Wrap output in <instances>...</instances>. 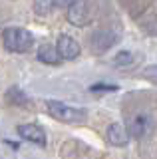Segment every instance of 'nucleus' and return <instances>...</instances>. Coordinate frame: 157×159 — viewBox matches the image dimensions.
I'll use <instances>...</instances> for the list:
<instances>
[{
	"label": "nucleus",
	"mask_w": 157,
	"mask_h": 159,
	"mask_svg": "<svg viewBox=\"0 0 157 159\" xmlns=\"http://www.w3.org/2000/svg\"><path fill=\"white\" fill-rule=\"evenodd\" d=\"M2 44L8 52L24 54L34 48V36L30 30L22 26H8L2 30Z\"/></svg>",
	"instance_id": "1"
},
{
	"label": "nucleus",
	"mask_w": 157,
	"mask_h": 159,
	"mask_svg": "<svg viewBox=\"0 0 157 159\" xmlns=\"http://www.w3.org/2000/svg\"><path fill=\"white\" fill-rule=\"evenodd\" d=\"M46 109L52 117H56L58 121L64 123H86L87 119V111L84 107H74L68 106L64 102H56V99H46Z\"/></svg>",
	"instance_id": "2"
},
{
	"label": "nucleus",
	"mask_w": 157,
	"mask_h": 159,
	"mask_svg": "<svg viewBox=\"0 0 157 159\" xmlns=\"http://www.w3.org/2000/svg\"><path fill=\"white\" fill-rule=\"evenodd\" d=\"M68 22L74 26H87L94 20V6L86 0H76V2H68Z\"/></svg>",
	"instance_id": "3"
},
{
	"label": "nucleus",
	"mask_w": 157,
	"mask_h": 159,
	"mask_svg": "<svg viewBox=\"0 0 157 159\" xmlns=\"http://www.w3.org/2000/svg\"><path fill=\"white\" fill-rule=\"evenodd\" d=\"M151 127H153V121H151V116L147 111H135L127 117V137H133V139H143L145 135H149Z\"/></svg>",
	"instance_id": "4"
},
{
	"label": "nucleus",
	"mask_w": 157,
	"mask_h": 159,
	"mask_svg": "<svg viewBox=\"0 0 157 159\" xmlns=\"http://www.w3.org/2000/svg\"><path fill=\"white\" fill-rule=\"evenodd\" d=\"M119 40V32L114 28H100L90 34V48L94 54H104L107 52L114 44Z\"/></svg>",
	"instance_id": "5"
},
{
	"label": "nucleus",
	"mask_w": 157,
	"mask_h": 159,
	"mask_svg": "<svg viewBox=\"0 0 157 159\" xmlns=\"http://www.w3.org/2000/svg\"><path fill=\"white\" fill-rule=\"evenodd\" d=\"M54 48H56L60 60H76L80 56V44H78L72 36H68V34H60Z\"/></svg>",
	"instance_id": "6"
},
{
	"label": "nucleus",
	"mask_w": 157,
	"mask_h": 159,
	"mask_svg": "<svg viewBox=\"0 0 157 159\" xmlns=\"http://www.w3.org/2000/svg\"><path fill=\"white\" fill-rule=\"evenodd\" d=\"M18 135L22 139H26V141L34 143V145H40V147L46 145V133L36 123H22V125H18Z\"/></svg>",
	"instance_id": "7"
},
{
	"label": "nucleus",
	"mask_w": 157,
	"mask_h": 159,
	"mask_svg": "<svg viewBox=\"0 0 157 159\" xmlns=\"http://www.w3.org/2000/svg\"><path fill=\"white\" fill-rule=\"evenodd\" d=\"M105 137H107V141H110L111 145H115V147H125L127 141H129L127 131H125V125H121L119 121H114V123L107 125Z\"/></svg>",
	"instance_id": "8"
},
{
	"label": "nucleus",
	"mask_w": 157,
	"mask_h": 159,
	"mask_svg": "<svg viewBox=\"0 0 157 159\" xmlns=\"http://www.w3.org/2000/svg\"><path fill=\"white\" fill-rule=\"evenodd\" d=\"M36 56L42 64H48V66H58V64H60V56H58L54 44H42V46L38 48Z\"/></svg>",
	"instance_id": "9"
},
{
	"label": "nucleus",
	"mask_w": 157,
	"mask_h": 159,
	"mask_svg": "<svg viewBox=\"0 0 157 159\" xmlns=\"http://www.w3.org/2000/svg\"><path fill=\"white\" fill-rule=\"evenodd\" d=\"M131 62H133V56H131L127 50H121V52H117L115 58H114V66H115V68H129Z\"/></svg>",
	"instance_id": "10"
},
{
	"label": "nucleus",
	"mask_w": 157,
	"mask_h": 159,
	"mask_svg": "<svg viewBox=\"0 0 157 159\" xmlns=\"http://www.w3.org/2000/svg\"><path fill=\"white\" fill-rule=\"evenodd\" d=\"M58 6H66V4H62V2H50V0H46V2H34V10H36L40 16L50 14V10L58 8Z\"/></svg>",
	"instance_id": "11"
},
{
	"label": "nucleus",
	"mask_w": 157,
	"mask_h": 159,
	"mask_svg": "<svg viewBox=\"0 0 157 159\" xmlns=\"http://www.w3.org/2000/svg\"><path fill=\"white\" fill-rule=\"evenodd\" d=\"M6 99L10 103H14V106H16V103H26L28 102L26 96H24L18 88H10V89H8V92H6Z\"/></svg>",
	"instance_id": "12"
},
{
	"label": "nucleus",
	"mask_w": 157,
	"mask_h": 159,
	"mask_svg": "<svg viewBox=\"0 0 157 159\" xmlns=\"http://www.w3.org/2000/svg\"><path fill=\"white\" fill-rule=\"evenodd\" d=\"M143 76L147 80H151L153 84H157V64H153V66H147L143 68Z\"/></svg>",
	"instance_id": "13"
},
{
	"label": "nucleus",
	"mask_w": 157,
	"mask_h": 159,
	"mask_svg": "<svg viewBox=\"0 0 157 159\" xmlns=\"http://www.w3.org/2000/svg\"><path fill=\"white\" fill-rule=\"evenodd\" d=\"M100 89H110V92H114V89H117V86H104V84L92 86V92H100Z\"/></svg>",
	"instance_id": "14"
}]
</instances>
